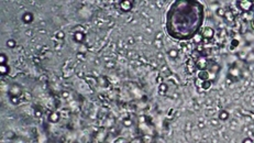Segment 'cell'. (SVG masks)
Listing matches in <instances>:
<instances>
[{"label":"cell","mask_w":254,"mask_h":143,"mask_svg":"<svg viewBox=\"0 0 254 143\" xmlns=\"http://www.w3.org/2000/svg\"><path fill=\"white\" fill-rule=\"evenodd\" d=\"M202 6L197 1H176L167 13V31L178 40H189L202 24Z\"/></svg>","instance_id":"1"},{"label":"cell","mask_w":254,"mask_h":143,"mask_svg":"<svg viewBox=\"0 0 254 143\" xmlns=\"http://www.w3.org/2000/svg\"><path fill=\"white\" fill-rule=\"evenodd\" d=\"M239 6L243 10H249V8L252 6V2H250V1H240L239 2Z\"/></svg>","instance_id":"2"},{"label":"cell","mask_w":254,"mask_h":143,"mask_svg":"<svg viewBox=\"0 0 254 143\" xmlns=\"http://www.w3.org/2000/svg\"><path fill=\"white\" fill-rule=\"evenodd\" d=\"M131 7H132L131 1H123L122 4H121V8H123V10H126V11H128Z\"/></svg>","instance_id":"3"},{"label":"cell","mask_w":254,"mask_h":143,"mask_svg":"<svg viewBox=\"0 0 254 143\" xmlns=\"http://www.w3.org/2000/svg\"><path fill=\"white\" fill-rule=\"evenodd\" d=\"M202 35L205 38H211L212 35H214V31H212L211 29H209V28H207V29L205 30V32L202 33Z\"/></svg>","instance_id":"4"},{"label":"cell","mask_w":254,"mask_h":143,"mask_svg":"<svg viewBox=\"0 0 254 143\" xmlns=\"http://www.w3.org/2000/svg\"><path fill=\"white\" fill-rule=\"evenodd\" d=\"M228 117H229V114H228V112H226V111H222L221 114H220V116H219V118H220L221 120L228 119Z\"/></svg>","instance_id":"5"},{"label":"cell","mask_w":254,"mask_h":143,"mask_svg":"<svg viewBox=\"0 0 254 143\" xmlns=\"http://www.w3.org/2000/svg\"><path fill=\"white\" fill-rule=\"evenodd\" d=\"M170 55L172 57H176L177 56V51H175V50H172V51L170 52Z\"/></svg>","instance_id":"6"},{"label":"cell","mask_w":254,"mask_h":143,"mask_svg":"<svg viewBox=\"0 0 254 143\" xmlns=\"http://www.w3.org/2000/svg\"><path fill=\"white\" fill-rule=\"evenodd\" d=\"M252 26H253V28H254V20H253V22H252Z\"/></svg>","instance_id":"7"}]
</instances>
